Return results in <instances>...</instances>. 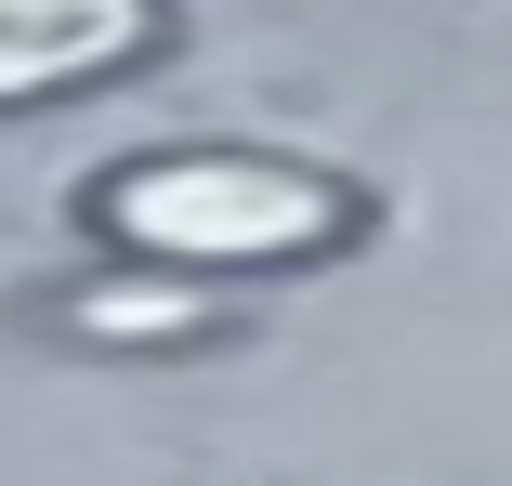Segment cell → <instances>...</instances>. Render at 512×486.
<instances>
[{"mask_svg":"<svg viewBox=\"0 0 512 486\" xmlns=\"http://www.w3.org/2000/svg\"><path fill=\"white\" fill-rule=\"evenodd\" d=\"M79 224L106 237L119 263L158 276H250V263H316L368 224V198L316 158H263V145H158L92 171Z\"/></svg>","mask_w":512,"mask_h":486,"instance_id":"obj_1","label":"cell"},{"mask_svg":"<svg viewBox=\"0 0 512 486\" xmlns=\"http://www.w3.org/2000/svg\"><path fill=\"white\" fill-rule=\"evenodd\" d=\"M66 329H92V342H184V329H211V303H197L184 276H132V289H79L66 303Z\"/></svg>","mask_w":512,"mask_h":486,"instance_id":"obj_3","label":"cell"},{"mask_svg":"<svg viewBox=\"0 0 512 486\" xmlns=\"http://www.w3.org/2000/svg\"><path fill=\"white\" fill-rule=\"evenodd\" d=\"M158 40V0H0V106L92 92Z\"/></svg>","mask_w":512,"mask_h":486,"instance_id":"obj_2","label":"cell"}]
</instances>
